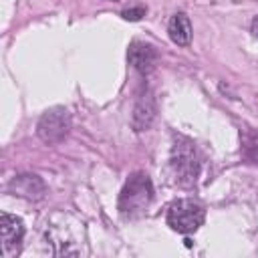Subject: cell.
<instances>
[{"mask_svg":"<svg viewBox=\"0 0 258 258\" xmlns=\"http://www.w3.org/2000/svg\"><path fill=\"white\" fill-rule=\"evenodd\" d=\"M167 32H169V38L177 46H187L189 40H191V22H189L187 14L185 12H175L169 18Z\"/></svg>","mask_w":258,"mask_h":258,"instance_id":"9c48e42d","label":"cell"},{"mask_svg":"<svg viewBox=\"0 0 258 258\" xmlns=\"http://www.w3.org/2000/svg\"><path fill=\"white\" fill-rule=\"evenodd\" d=\"M250 30H252V34L258 38V16H254V20H252V24H250Z\"/></svg>","mask_w":258,"mask_h":258,"instance_id":"7c38bea8","label":"cell"},{"mask_svg":"<svg viewBox=\"0 0 258 258\" xmlns=\"http://www.w3.org/2000/svg\"><path fill=\"white\" fill-rule=\"evenodd\" d=\"M153 202V183L145 171H135L127 177L121 194H119V212L123 218L141 216L149 204Z\"/></svg>","mask_w":258,"mask_h":258,"instance_id":"6da1fadb","label":"cell"},{"mask_svg":"<svg viewBox=\"0 0 258 258\" xmlns=\"http://www.w3.org/2000/svg\"><path fill=\"white\" fill-rule=\"evenodd\" d=\"M145 8L143 6H133V8H127V10H123L121 12V16H123V20H129V22H137V20H141L143 16H145Z\"/></svg>","mask_w":258,"mask_h":258,"instance_id":"8fae6325","label":"cell"},{"mask_svg":"<svg viewBox=\"0 0 258 258\" xmlns=\"http://www.w3.org/2000/svg\"><path fill=\"white\" fill-rule=\"evenodd\" d=\"M244 155L258 163V135L256 133H246L244 135Z\"/></svg>","mask_w":258,"mask_h":258,"instance_id":"30bf717a","label":"cell"},{"mask_svg":"<svg viewBox=\"0 0 258 258\" xmlns=\"http://www.w3.org/2000/svg\"><path fill=\"white\" fill-rule=\"evenodd\" d=\"M24 240V224L20 218L12 214L0 216V252L6 258H12L20 252Z\"/></svg>","mask_w":258,"mask_h":258,"instance_id":"5b68a950","label":"cell"},{"mask_svg":"<svg viewBox=\"0 0 258 258\" xmlns=\"http://www.w3.org/2000/svg\"><path fill=\"white\" fill-rule=\"evenodd\" d=\"M8 191H12L14 196H20L24 200H30V202H38L44 198V181L34 175V173H22V175H16L10 179L8 183Z\"/></svg>","mask_w":258,"mask_h":258,"instance_id":"8992f818","label":"cell"},{"mask_svg":"<svg viewBox=\"0 0 258 258\" xmlns=\"http://www.w3.org/2000/svg\"><path fill=\"white\" fill-rule=\"evenodd\" d=\"M71 127H73V119L69 111L64 107H52L44 111L42 117L38 119L36 133L44 143L56 145L67 139V135L71 133Z\"/></svg>","mask_w":258,"mask_h":258,"instance_id":"277c9868","label":"cell"},{"mask_svg":"<svg viewBox=\"0 0 258 258\" xmlns=\"http://www.w3.org/2000/svg\"><path fill=\"white\" fill-rule=\"evenodd\" d=\"M155 119V97L149 89H143L137 95L135 107H133V117H131V125L135 131H145L151 127Z\"/></svg>","mask_w":258,"mask_h":258,"instance_id":"ba28073f","label":"cell"},{"mask_svg":"<svg viewBox=\"0 0 258 258\" xmlns=\"http://www.w3.org/2000/svg\"><path fill=\"white\" fill-rule=\"evenodd\" d=\"M171 169L181 185H194L198 173H200V157L196 143L187 137H175V143L171 147Z\"/></svg>","mask_w":258,"mask_h":258,"instance_id":"7a4b0ae2","label":"cell"},{"mask_svg":"<svg viewBox=\"0 0 258 258\" xmlns=\"http://www.w3.org/2000/svg\"><path fill=\"white\" fill-rule=\"evenodd\" d=\"M206 220V210L194 200H175L167 208V226L179 234H194Z\"/></svg>","mask_w":258,"mask_h":258,"instance_id":"3957f363","label":"cell"},{"mask_svg":"<svg viewBox=\"0 0 258 258\" xmlns=\"http://www.w3.org/2000/svg\"><path fill=\"white\" fill-rule=\"evenodd\" d=\"M127 58L133 64V69L141 75H149L157 62V50L155 46H151L149 42H141V40H133L127 48Z\"/></svg>","mask_w":258,"mask_h":258,"instance_id":"52a82bcc","label":"cell"}]
</instances>
